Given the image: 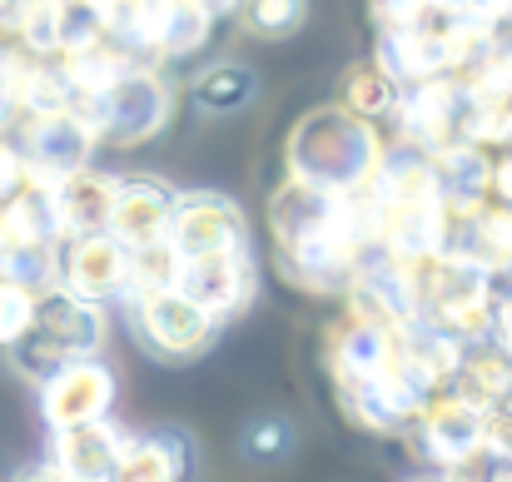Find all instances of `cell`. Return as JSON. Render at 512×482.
I'll list each match as a JSON object with an SVG mask.
<instances>
[{"instance_id":"ba28073f","label":"cell","mask_w":512,"mask_h":482,"mask_svg":"<svg viewBox=\"0 0 512 482\" xmlns=\"http://www.w3.org/2000/svg\"><path fill=\"white\" fill-rule=\"evenodd\" d=\"M458 120H463V80L458 75H438V80L408 85L398 95V110H393L398 140L423 150V155L453 145L458 140Z\"/></svg>"},{"instance_id":"6da1fadb","label":"cell","mask_w":512,"mask_h":482,"mask_svg":"<svg viewBox=\"0 0 512 482\" xmlns=\"http://www.w3.org/2000/svg\"><path fill=\"white\" fill-rule=\"evenodd\" d=\"M274 229V259L289 284L309 294H343L353 279V264L368 254L353 194H324L314 184L284 179L269 204Z\"/></svg>"},{"instance_id":"2e32d148","label":"cell","mask_w":512,"mask_h":482,"mask_svg":"<svg viewBox=\"0 0 512 482\" xmlns=\"http://www.w3.org/2000/svg\"><path fill=\"white\" fill-rule=\"evenodd\" d=\"M115 174L100 169H80L70 179H60L50 189V214L60 239H85V234H105L110 229V209H115Z\"/></svg>"},{"instance_id":"4dcf8cb0","label":"cell","mask_w":512,"mask_h":482,"mask_svg":"<svg viewBox=\"0 0 512 482\" xmlns=\"http://www.w3.org/2000/svg\"><path fill=\"white\" fill-rule=\"evenodd\" d=\"M433 0H368V15H373V30H408L428 15Z\"/></svg>"},{"instance_id":"f546056e","label":"cell","mask_w":512,"mask_h":482,"mask_svg":"<svg viewBox=\"0 0 512 482\" xmlns=\"http://www.w3.org/2000/svg\"><path fill=\"white\" fill-rule=\"evenodd\" d=\"M463 85H468V90H483V95H512V40L508 45L498 40V50H493Z\"/></svg>"},{"instance_id":"ac0fdd59","label":"cell","mask_w":512,"mask_h":482,"mask_svg":"<svg viewBox=\"0 0 512 482\" xmlns=\"http://www.w3.org/2000/svg\"><path fill=\"white\" fill-rule=\"evenodd\" d=\"M438 393L488 418V413H498V408L512 403V358L498 353L493 343H478V348L463 353V363L453 368V378Z\"/></svg>"},{"instance_id":"ab89813d","label":"cell","mask_w":512,"mask_h":482,"mask_svg":"<svg viewBox=\"0 0 512 482\" xmlns=\"http://www.w3.org/2000/svg\"><path fill=\"white\" fill-rule=\"evenodd\" d=\"M413 482H448V478H443V473H438V478H413Z\"/></svg>"},{"instance_id":"836d02e7","label":"cell","mask_w":512,"mask_h":482,"mask_svg":"<svg viewBox=\"0 0 512 482\" xmlns=\"http://www.w3.org/2000/svg\"><path fill=\"white\" fill-rule=\"evenodd\" d=\"M468 5H473V10H478V15L493 25V30H508V25H512V0H468Z\"/></svg>"},{"instance_id":"52a82bcc","label":"cell","mask_w":512,"mask_h":482,"mask_svg":"<svg viewBox=\"0 0 512 482\" xmlns=\"http://www.w3.org/2000/svg\"><path fill=\"white\" fill-rule=\"evenodd\" d=\"M70 299L85 304H110L130 294V249L115 244L110 234H85V239H60V284Z\"/></svg>"},{"instance_id":"484cf974","label":"cell","mask_w":512,"mask_h":482,"mask_svg":"<svg viewBox=\"0 0 512 482\" xmlns=\"http://www.w3.org/2000/svg\"><path fill=\"white\" fill-rule=\"evenodd\" d=\"M179 279V254L170 244H145V249H130V294L125 299H145V294H165Z\"/></svg>"},{"instance_id":"8fae6325","label":"cell","mask_w":512,"mask_h":482,"mask_svg":"<svg viewBox=\"0 0 512 482\" xmlns=\"http://www.w3.org/2000/svg\"><path fill=\"white\" fill-rule=\"evenodd\" d=\"M403 433H413V448H418L438 473H448V468L468 463V458L483 448V413H473V408H463V403L433 393V398L413 413V423H408Z\"/></svg>"},{"instance_id":"30bf717a","label":"cell","mask_w":512,"mask_h":482,"mask_svg":"<svg viewBox=\"0 0 512 482\" xmlns=\"http://www.w3.org/2000/svg\"><path fill=\"white\" fill-rule=\"evenodd\" d=\"M115 403V373L100 358H70L40 383V413L50 428H75L105 418Z\"/></svg>"},{"instance_id":"ffe728a7","label":"cell","mask_w":512,"mask_h":482,"mask_svg":"<svg viewBox=\"0 0 512 482\" xmlns=\"http://www.w3.org/2000/svg\"><path fill=\"white\" fill-rule=\"evenodd\" d=\"M398 338H388L383 328L343 314L334 328H329V373L334 383H348V378H378L393 358Z\"/></svg>"},{"instance_id":"5b68a950","label":"cell","mask_w":512,"mask_h":482,"mask_svg":"<svg viewBox=\"0 0 512 482\" xmlns=\"http://www.w3.org/2000/svg\"><path fill=\"white\" fill-rule=\"evenodd\" d=\"M165 244L179 254V264L184 259H209V254H239V249H249V224H244L234 199L199 189V194L174 199Z\"/></svg>"},{"instance_id":"d590c367","label":"cell","mask_w":512,"mask_h":482,"mask_svg":"<svg viewBox=\"0 0 512 482\" xmlns=\"http://www.w3.org/2000/svg\"><path fill=\"white\" fill-rule=\"evenodd\" d=\"M20 120V110H15V100H10V90H5V80H0V135L10 130Z\"/></svg>"},{"instance_id":"8d00e7d4","label":"cell","mask_w":512,"mask_h":482,"mask_svg":"<svg viewBox=\"0 0 512 482\" xmlns=\"http://www.w3.org/2000/svg\"><path fill=\"white\" fill-rule=\"evenodd\" d=\"M194 5H199L204 15H214V20H219V15H234V10H239V0H194Z\"/></svg>"},{"instance_id":"f1b7e54d","label":"cell","mask_w":512,"mask_h":482,"mask_svg":"<svg viewBox=\"0 0 512 482\" xmlns=\"http://www.w3.org/2000/svg\"><path fill=\"white\" fill-rule=\"evenodd\" d=\"M294 448V428L284 423V418H254L249 428H244V453L259 463V458H284Z\"/></svg>"},{"instance_id":"f35d334b","label":"cell","mask_w":512,"mask_h":482,"mask_svg":"<svg viewBox=\"0 0 512 482\" xmlns=\"http://www.w3.org/2000/svg\"><path fill=\"white\" fill-rule=\"evenodd\" d=\"M493 482H512V463H503V468H498V478Z\"/></svg>"},{"instance_id":"277c9868","label":"cell","mask_w":512,"mask_h":482,"mask_svg":"<svg viewBox=\"0 0 512 482\" xmlns=\"http://www.w3.org/2000/svg\"><path fill=\"white\" fill-rule=\"evenodd\" d=\"M15 155H20V164H25V184H35V189H55L60 179L90 169L95 135L85 130V120H80L75 110L25 115V120H20Z\"/></svg>"},{"instance_id":"4316f807","label":"cell","mask_w":512,"mask_h":482,"mask_svg":"<svg viewBox=\"0 0 512 482\" xmlns=\"http://www.w3.org/2000/svg\"><path fill=\"white\" fill-rule=\"evenodd\" d=\"M309 0H239V20L259 40H284L304 25Z\"/></svg>"},{"instance_id":"9a60e30c","label":"cell","mask_w":512,"mask_h":482,"mask_svg":"<svg viewBox=\"0 0 512 482\" xmlns=\"http://www.w3.org/2000/svg\"><path fill=\"white\" fill-rule=\"evenodd\" d=\"M40 338H50L65 358H95L105 348V309L100 304H85V299H70L65 289H50L35 299V323H30Z\"/></svg>"},{"instance_id":"8992f818","label":"cell","mask_w":512,"mask_h":482,"mask_svg":"<svg viewBox=\"0 0 512 482\" xmlns=\"http://www.w3.org/2000/svg\"><path fill=\"white\" fill-rule=\"evenodd\" d=\"M174 289L219 328V323L239 319L249 309V299H254V259H249V249L209 254V259H184Z\"/></svg>"},{"instance_id":"e0dca14e","label":"cell","mask_w":512,"mask_h":482,"mask_svg":"<svg viewBox=\"0 0 512 482\" xmlns=\"http://www.w3.org/2000/svg\"><path fill=\"white\" fill-rule=\"evenodd\" d=\"M60 244L55 214H50V189L20 184L10 199H0V264H15L25 254H45Z\"/></svg>"},{"instance_id":"5bb4252c","label":"cell","mask_w":512,"mask_h":482,"mask_svg":"<svg viewBox=\"0 0 512 482\" xmlns=\"http://www.w3.org/2000/svg\"><path fill=\"white\" fill-rule=\"evenodd\" d=\"M373 65H378L398 90L423 85V80H438V75H453L448 45H443V35H438L428 20H418V25H408V30H378Z\"/></svg>"},{"instance_id":"83f0119b","label":"cell","mask_w":512,"mask_h":482,"mask_svg":"<svg viewBox=\"0 0 512 482\" xmlns=\"http://www.w3.org/2000/svg\"><path fill=\"white\" fill-rule=\"evenodd\" d=\"M30 323H35V294L0 279V348H15L30 333Z\"/></svg>"},{"instance_id":"7c38bea8","label":"cell","mask_w":512,"mask_h":482,"mask_svg":"<svg viewBox=\"0 0 512 482\" xmlns=\"http://www.w3.org/2000/svg\"><path fill=\"white\" fill-rule=\"evenodd\" d=\"M174 194L165 179L155 174H125L115 184V209H110V239L125 244V249H145V244H160L165 229H170L174 214Z\"/></svg>"},{"instance_id":"44dd1931","label":"cell","mask_w":512,"mask_h":482,"mask_svg":"<svg viewBox=\"0 0 512 482\" xmlns=\"http://www.w3.org/2000/svg\"><path fill=\"white\" fill-rule=\"evenodd\" d=\"M189 468V448L174 433H155V438H130L110 482H184Z\"/></svg>"},{"instance_id":"3957f363","label":"cell","mask_w":512,"mask_h":482,"mask_svg":"<svg viewBox=\"0 0 512 482\" xmlns=\"http://www.w3.org/2000/svg\"><path fill=\"white\" fill-rule=\"evenodd\" d=\"M170 105H174L170 85H165L155 70H135V75L115 80L110 90L75 100L70 110L85 120V130L95 135V145L130 150V145H145L150 135H160V130H165Z\"/></svg>"},{"instance_id":"1f68e13d","label":"cell","mask_w":512,"mask_h":482,"mask_svg":"<svg viewBox=\"0 0 512 482\" xmlns=\"http://www.w3.org/2000/svg\"><path fill=\"white\" fill-rule=\"evenodd\" d=\"M493 284H498V299H493V338L488 343L512 358V274H498Z\"/></svg>"},{"instance_id":"7402d4cb","label":"cell","mask_w":512,"mask_h":482,"mask_svg":"<svg viewBox=\"0 0 512 482\" xmlns=\"http://www.w3.org/2000/svg\"><path fill=\"white\" fill-rule=\"evenodd\" d=\"M189 95L204 115H239V110H249L259 100V75L249 65H239V60H219L194 80Z\"/></svg>"},{"instance_id":"cb8c5ba5","label":"cell","mask_w":512,"mask_h":482,"mask_svg":"<svg viewBox=\"0 0 512 482\" xmlns=\"http://www.w3.org/2000/svg\"><path fill=\"white\" fill-rule=\"evenodd\" d=\"M398 85L373 65V60H363V65H353L348 75H343V110L348 115H358V120H368V125H378V120H393V110H398Z\"/></svg>"},{"instance_id":"d6986e66","label":"cell","mask_w":512,"mask_h":482,"mask_svg":"<svg viewBox=\"0 0 512 482\" xmlns=\"http://www.w3.org/2000/svg\"><path fill=\"white\" fill-rule=\"evenodd\" d=\"M428 160H433V184H438L443 209H478L493 199V155L488 150L453 140V145L433 150Z\"/></svg>"},{"instance_id":"d6a6232c","label":"cell","mask_w":512,"mask_h":482,"mask_svg":"<svg viewBox=\"0 0 512 482\" xmlns=\"http://www.w3.org/2000/svg\"><path fill=\"white\" fill-rule=\"evenodd\" d=\"M483 448H488L498 463H512V403L483 418Z\"/></svg>"},{"instance_id":"60d3db41","label":"cell","mask_w":512,"mask_h":482,"mask_svg":"<svg viewBox=\"0 0 512 482\" xmlns=\"http://www.w3.org/2000/svg\"><path fill=\"white\" fill-rule=\"evenodd\" d=\"M448 5H463V0H448Z\"/></svg>"},{"instance_id":"e575fe53","label":"cell","mask_w":512,"mask_h":482,"mask_svg":"<svg viewBox=\"0 0 512 482\" xmlns=\"http://www.w3.org/2000/svg\"><path fill=\"white\" fill-rule=\"evenodd\" d=\"M493 199H498V204H508V209H512V155H503V160H493Z\"/></svg>"},{"instance_id":"74e56055","label":"cell","mask_w":512,"mask_h":482,"mask_svg":"<svg viewBox=\"0 0 512 482\" xmlns=\"http://www.w3.org/2000/svg\"><path fill=\"white\" fill-rule=\"evenodd\" d=\"M15 482H65V478H60V473H55V468L45 463V468H30V473H20Z\"/></svg>"},{"instance_id":"4fadbf2b","label":"cell","mask_w":512,"mask_h":482,"mask_svg":"<svg viewBox=\"0 0 512 482\" xmlns=\"http://www.w3.org/2000/svg\"><path fill=\"white\" fill-rule=\"evenodd\" d=\"M125 443H130V433L120 423H110V418L55 428V458H50V468L65 482H110Z\"/></svg>"},{"instance_id":"9c48e42d","label":"cell","mask_w":512,"mask_h":482,"mask_svg":"<svg viewBox=\"0 0 512 482\" xmlns=\"http://www.w3.org/2000/svg\"><path fill=\"white\" fill-rule=\"evenodd\" d=\"M125 304H130L135 333H140L160 358H199V353L214 343V333H219L179 289L145 294V299H125Z\"/></svg>"},{"instance_id":"603a6c76","label":"cell","mask_w":512,"mask_h":482,"mask_svg":"<svg viewBox=\"0 0 512 482\" xmlns=\"http://www.w3.org/2000/svg\"><path fill=\"white\" fill-rule=\"evenodd\" d=\"M458 140L478 150H512V95H483L463 85V120Z\"/></svg>"},{"instance_id":"7a4b0ae2","label":"cell","mask_w":512,"mask_h":482,"mask_svg":"<svg viewBox=\"0 0 512 482\" xmlns=\"http://www.w3.org/2000/svg\"><path fill=\"white\" fill-rule=\"evenodd\" d=\"M289 179L314 184L324 194H358L383 155V135L378 125L348 115L343 105L309 110L294 130H289Z\"/></svg>"},{"instance_id":"d4e9b609","label":"cell","mask_w":512,"mask_h":482,"mask_svg":"<svg viewBox=\"0 0 512 482\" xmlns=\"http://www.w3.org/2000/svg\"><path fill=\"white\" fill-rule=\"evenodd\" d=\"M214 30V15H204L194 0H165V15H160V40H155V60H179V55H194Z\"/></svg>"}]
</instances>
